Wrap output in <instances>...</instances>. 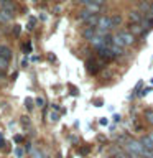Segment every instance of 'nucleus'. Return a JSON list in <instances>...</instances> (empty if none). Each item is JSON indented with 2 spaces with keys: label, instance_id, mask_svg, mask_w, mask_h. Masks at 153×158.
Wrapping results in <instances>:
<instances>
[{
  "label": "nucleus",
  "instance_id": "b1692460",
  "mask_svg": "<svg viewBox=\"0 0 153 158\" xmlns=\"http://www.w3.org/2000/svg\"><path fill=\"white\" fill-rule=\"evenodd\" d=\"M101 123L102 125H107V118H101Z\"/></svg>",
  "mask_w": 153,
  "mask_h": 158
},
{
  "label": "nucleus",
  "instance_id": "20e7f679",
  "mask_svg": "<svg viewBox=\"0 0 153 158\" xmlns=\"http://www.w3.org/2000/svg\"><path fill=\"white\" fill-rule=\"evenodd\" d=\"M82 36L91 41V40H92L94 36H96V28H92V27H86V30L82 31Z\"/></svg>",
  "mask_w": 153,
  "mask_h": 158
},
{
  "label": "nucleus",
  "instance_id": "a211bd4d",
  "mask_svg": "<svg viewBox=\"0 0 153 158\" xmlns=\"http://www.w3.org/2000/svg\"><path fill=\"white\" fill-rule=\"evenodd\" d=\"M49 120H51V122H56V120H58V114H56V112H51V114H49Z\"/></svg>",
  "mask_w": 153,
  "mask_h": 158
},
{
  "label": "nucleus",
  "instance_id": "412c9836",
  "mask_svg": "<svg viewBox=\"0 0 153 158\" xmlns=\"http://www.w3.org/2000/svg\"><path fill=\"white\" fill-rule=\"evenodd\" d=\"M22 123L23 125H30V117H27V115L22 117Z\"/></svg>",
  "mask_w": 153,
  "mask_h": 158
},
{
  "label": "nucleus",
  "instance_id": "a878e982",
  "mask_svg": "<svg viewBox=\"0 0 153 158\" xmlns=\"http://www.w3.org/2000/svg\"><path fill=\"white\" fill-rule=\"evenodd\" d=\"M104 0H94V3H97V5H102Z\"/></svg>",
  "mask_w": 153,
  "mask_h": 158
},
{
  "label": "nucleus",
  "instance_id": "f3484780",
  "mask_svg": "<svg viewBox=\"0 0 153 158\" xmlns=\"http://www.w3.org/2000/svg\"><path fill=\"white\" fill-rule=\"evenodd\" d=\"M25 106H27L28 109H33V99H27V101H25Z\"/></svg>",
  "mask_w": 153,
  "mask_h": 158
},
{
  "label": "nucleus",
  "instance_id": "2eb2a0df",
  "mask_svg": "<svg viewBox=\"0 0 153 158\" xmlns=\"http://www.w3.org/2000/svg\"><path fill=\"white\" fill-rule=\"evenodd\" d=\"M112 27H117V25L122 23V17H118V15H115V17H112Z\"/></svg>",
  "mask_w": 153,
  "mask_h": 158
},
{
  "label": "nucleus",
  "instance_id": "dca6fc26",
  "mask_svg": "<svg viewBox=\"0 0 153 158\" xmlns=\"http://www.w3.org/2000/svg\"><path fill=\"white\" fill-rule=\"evenodd\" d=\"M114 158H130V156L125 155V153H122V152H115L114 153Z\"/></svg>",
  "mask_w": 153,
  "mask_h": 158
},
{
  "label": "nucleus",
  "instance_id": "aec40b11",
  "mask_svg": "<svg viewBox=\"0 0 153 158\" xmlns=\"http://www.w3.org/2000/svg\"><path fill=\"white\" fill-rule=\"evenodd\" d=\"M35 102H36L39 107H43V106H44V99H43V97H36V101H35Z\"/></svg>",
  "mask_w": 153,
  "mask_h": 158
},
{
  "label": "nucleus",
  "instance_id": "6ab92c4d",
  "mask_svg": "<svg viewBox=\"0 0 153 158\" xmlns=\"http://www.w3.org/2000/svg\"><path fill=\"white\" fill-rule=\"evenodd\" d=\"M33 156H35V158H44L43 153L39 152V150H33Z\"/></svg>",
  "mask_w": 153,
  "mask_h": 158
},
{
  "label": "nucleus",
  "instance_id": "9b49d317",
  "mask_svg": "<svg viewBox=\"0 0 153 158\" xmlns=\"http://www.w3.org/2000/svg\"><path fill=\"white\" fill-rule=\"evenodd\" d=\"M99 18H101V17H99V15H92V17L91 18H89L87 20V27H92V28H97V23H99Z\"/></svg>",
  "mask_w": 153,
  "mask_h": 158
},
{
  "label": "nucleus",
  "instance_id": "6e6552de",
  "mask_svg": "<svg viewBox=\"0 0 153 158\" xmlns=\"http://www.w3.org/2000/svg\"><path fill=\"white\" fill-rule=\"evenodd\" d=\"M2 10H3V12H8V13H13L15 12L13 2H2Z\"/></svg>",
  "mask_w": 153,
  "mask_h": 158
},
{
  "label": "nucleus",
  "instance_id": "4468645a",
  "mask_svg": "<svg viewBox=\"0 0 153 158\" xmlns=\"http://www.w3.org/2000/svg\"><path fill=\"white\" fill-rule=\"evenodd\" d=\"M13 153H15V156H17V158H23L25 156V150H23V148H15Z\"/></svg>",
  "mask_w": 153,
  "mask_h": 158
},
{
  "label": "nucleus",
  "instance_id": "f257e3e1",
  "mask_svg": "<svg viewBox=\"0 0 153 158\" xmlns=\"http://www.w3.org/2000/svg\"><path fill=\"white\" fill-rule=\"evenodd\" d=\"M117 35L120 36V40L123 41V44H125V46H130V44H133V43H135V36H133V35H132L130 31H125V30H120V31H118Z\"/></svg>",
  "mask_w": 153,
  "mask_h": 158
},
{
  "label": "nucleus",
  "instance_id": "bb28decb",
  "mask_svg": "<svg viewBox=\"0 0 153 158\" xmlns=\"http://www.w3.org/2000/svg\"><path fill=\"white\" fill-rule=\"evenodd\" d=\"M148 137H150V138H151V142H153V132H151V133H150V135H148Z\"/></svg>",
  "mask_w": 153,
  "mask_h": 158
},
{
  "label": "nucleus",
  "instance_id": "9d476101",
  "mask_svg": "<svg viewBox=\"0 0 153 158\" xmlns=\"http://www.w3.org/2000/svg\"><path fill=\"white\" fill-rule=\"evenodd\" d=\"M92 15H96V13H92V12H89V10L86 8V10H82L81 13H79V20H82V22H87L89 18L92 17Z\"/></svg>",
  "mask_w": 153,
  "mask_h": 158
},
{
  "label": "nucleus",
  "instance_id": "5701e85b",
  "mask_svg": "<svg viewBox=\"0 0 153 158\" xmlns=\"http://www.w3.org/2000/svg\"><path fill=\"white\" fill-rule=\"evenodd\" d=\"M147 8H148V3H147V2L140 3V10H147Z\"/></svg>",
  "mask_w": 153,
  "mask_h": 158
},
{
  "label": "nucleus",
  "instance_id": "ddd939ff",
  "mask_svg": "<svg viewBox=\"0 0 153 158\" xmlns=\"http://www.w3.org/2000/svg\"><path fill=\"white\" fill-rule=\"evenodd\" d=\"M145 118H147V122H150V123H153V110H145Z\"/></svg>",
  "mask_w": 153,
  "mask_h": 158
},
{
  "label": "nucleus",
  "instance_id": "393cba45",
  "mask_svg": "<svg viewBox=\"0 0 153 158\" xmlns=\"http://www.w3.org/2000/svg\"><path fill=\"white\" fill-rule=\"evenodd\" d=\"M18 33H20V27L17 25V27H15V35H18Z\"/></svg>",
  "mask_w": 153,
  "mask_h": 158
},
{
  "label": "nucleus",
  "instance_id": "7ed1b4c3",
  "mask_svg": "<svg viewBox=\"0 0 153 158\" xmlns=\"http://www.w3.org/2000/svg\"><path fill=\"white\" fill-rule=\"evenodd\" d=\"M128 20H130V23H142V20H143L142 12L140 10H133V12H130L128 13Z\"/></svg>",
  "mask_w": 153,
  "mask_h": 158
},
{
  "label": "nucleus",
  "instance_id": "423d86ee",
  "mask_svg": "<svg viewBox=\"0 0 153 158\" xmlns=\"http://www.w3.org/2000/svg\"><path fill=\"white\" fill-rule=\"evenodd\" d=\"M143 31V27L140 23H132L130 25V33L133 35V36H135V35H140Z\"/></svg>",
  "mask_w": 153,
  "mask_h": 158
},
{
  "label": "nucleus",
  "instance_id": "f03ea898",
  "mask_svg": "<svg viewBox=\"0 0 153 158\" xmlns=\"http://www.w3.org/2000/svg\"><path fill=\"white\" fill-rule=\"evenodd\" d=\"M140 143L143 145V148H145V152L148 153V155H153V142H151V138L145 135V137H142L140 138Z\"/></svg>",
  "mask_w": 153,
  "mask_h": 158
},
{
  "label": "nucleus",
  "instance_id": "4be33fe9",
  "mask_svg": "<svg viewBox=\"0 0 153 158\" xmlns=\"http://www.w3.org/2000/svg\"><path fill=\"white\" fill-rule=\"evenodd\" d=\"M79 3H82V5H91V3H94V0H79Z\"/></svg>",
  "mask_w": 153,
  "mask_h": 158
},
{
  "label": "nucleus",
  "instance_id": "0eeeda50",
  "mask_svg": "<svg viewBox=\"0 0 153 158\" xmlns=\"http://www.w3.org/2000/svg\"><path fill=\"white\" fill-rule=\"evenodd\" d=\"M12 18H13V13H8V12L0 10V23H7V22H10Z\"/></svg>",
  "mask_w": 153,
  "mask_h": 158
},
{
  "label": "nucleus",
  "instance_id": "1a4fd4ad",
  "mask_svg": "<svg viewBox=\"0 0 153 158\" xmlns=\"http://www.w3.org/2000/svg\"><path fill=\"white\" fill-rule=\"evenodd\" d=\"M110 51H112V54L114 56H123L125 54V51H123V48H118V46H115V44H110Z\"/></svg>",
  "mask_w": 153,
  "mask_h": 158
},
{
  "label": "nucleus",
  "instance_id": "f8f14e48",
  "mask_svg": "<svg viewBox=\"0 0 153 158\" xmlns=\"http://www.w3.org/2000/svg\"><path fill=\"white\" fill-rule=\"evenodd\" d=\"M7 68H8V61H7L5 58L0 56V71H5Z\"/></svg>",
  "mask_w": 153,
  "mask_h": 158
},
{
  "label": "nucleus",
  "instance_id": "39448f33",
  "mask_svg": "<svg viewBox=\"0 0 153 158\" xmlns=\"http://www.w3.org/2000/svg\"><path fill=\"white\" fill-rule=\"evenodd\" d=\"M0 56L2 58H5L7 61H10V58H12V49H10L8 46H0Z\"/></svg>",
  "mask_w": 153,
  "mask_h": 158
}]
</instances>
